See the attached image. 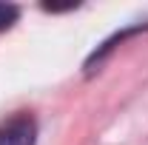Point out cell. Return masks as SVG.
I'll return each instance as SVG.
<instances>
[{"instance_id":"6da1fadb","label":"cell","mask_w":148,"mask_h":145,"mask_svg":"<svg viewBox=\"0 0 148 145\" xmlns=\"http://www.w3.org/2000/svg\"><path fill=\"white\" fill-rule=\"evenodd\" d=\"M37 122L29 114H17L0 125V145H34Z\"/></svg>"},{"instance_id":"7a4b0ae2","label":"cell","mask_w":148,"mask_h":145,"mask_svg":"<svg viewBox=\"0 0 148 145\" xmlns=\"http://www.w3.org/2000/svg\"><path fill=\"white\" fill-rule=\"evenodd\" d=\"M17 14H20L17 6H12V3H0V31L12 29V26L17 23Z\"/></svg>"}]
</instances>
